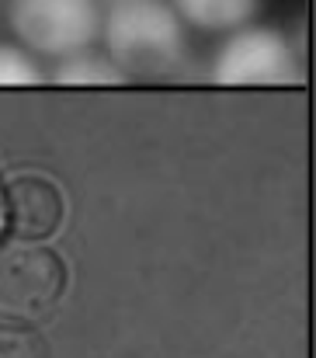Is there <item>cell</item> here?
Returning a JSON list of instances; mask_svg holds the SVG:
<instances>
[{"label": "cell", "instance_id": "obj_2", "mask_svg": "<svg viewBox=\"0 0 316 358\" xmlns=\"http://www.w3.org/2000/svg\"><path fill=\"white\" fill-rule=\"evenodd\" d=\"M66 289V268L38 240L0 243V324L28 327L45 320Z\"/></svg>", "mask_w": 316, "mask_h": 358}, {"label": "cell", "instance_id": "obj_8", "mask_svg": "<svg viewBox=\"0 0 316 358\" xmlns=\"http://www.w3.org/2000/svg\"><path fill=\"white\" fill-rule=\"evenodd\" d=\"M42 80H45L42 66L24 49L0 42V87H35Z\"/></svg>", "mask_w": 316, "mask_h": 358}, {"label": "cell", "instance_id": "obj_10", "mask_svg": "<svg viewBox=\"0 0 316 358\" xmlns=\"http://www.w3.org/2000/svg\"><path fill=\"white\" fill-rule=\"evenodd\" d=\"M3 227H7V209H3V185H0V234H3Z\"/></svg>", "mask_w": 316, "mask_h": 358}, {"label": "cell", "instance_id": "obj_5", "mask_svg": "<svg viewBox=\"0 0 316 358\" xmlns=\"http://www.w3.org/2000/svg\"><path fill=\"white\" fill-rule=\"evenodd\" d=\"M7 223L17 237L45 240L63 223V195L45 178H17L3 188Z\"/></svg>", "mask_w": 316, "mask_h": 358}, {"label": "cell", "instance_id": "obj_9", "mask_svg": "<svg viewBox=\"0 0 316 358\" xmlns=\"http://www.w3.org/2000/svg\"><path fill=\"white\" fill-rule=\"evenodd\" d=\"M0 358H45L35 334L14 324H0Z\"/></svg>", "mask_w": 316, "mask_h": 358}, {"label": "cell", "instance_id": "obj_4", "mask_svg": "<svg viewBox=\"0 0 316 358\" xmlns=\"http://www.w3.org/2000/svg\"><path fill=\"white\" fill-rule=\"evenodd\" d=\"M209 77L222 87H285L303 84V59L278 28L243 24L219 45Z\"/></svg>", "mask_w": 316, "mask_h": 358}, {"label": "cell", "instance_id": "obj_6", "mask_svg": "<svg viewBox=\"0 0 316 358\" xmlns=\"http://www.w3.org/2000/svg\"><path fill=\"white\" fill-rule=\"evenodd\" d=\"M171 7L192 28H202V31H236V28H243L257 14L261 0H171Z\"/></svg>", "mask_w": 316, "mask_h": 358}, {"label": "cell", "instance_id": "obj_3", "mask_svg": "<svg viewBox=\"0 0 316 358\" xmlns=\"http://www.w3.org/2000/svg\"><path fill=\"white\" fill-rule=\"evenodd\" d=\"M7 24L35 56L63 59L98 42L101 7L98 0H10Z\"/></svg>", "mask_w": 316, "mask_h": 358}, {"label": "cell", "instance_id": "obj_7", "mask_svg": "<svg viewBox=\"0 0 316 358\" xmlns=\"http://www.w3.org/2000/svg\"><path fill=\"white\" fill-rule=\"evenodd\" d=\"M52 80L56 84H66V87H94V84L98 87H118L129 77L108 56H98L91 49H80V52L59 59V66L52 70Z\"/></svg>", "mask_w": 316, "mask_h": 358}, {"label": "cell", "instance_id": "obj_1", "mask_svg": "<svg viewBox=\"0 0 316 358\" xmlns=\"http://www.w3.org/2000/svg\"><path fill=\"white\" fill-rule=\"evenodd\" d=\"M108 59L125 77L164 80L188 63L185 21L171 0H115L101 14Z\"/></svg>", "mask_w": 316, "mask_h": 358}]
</instances>
